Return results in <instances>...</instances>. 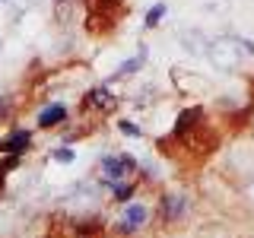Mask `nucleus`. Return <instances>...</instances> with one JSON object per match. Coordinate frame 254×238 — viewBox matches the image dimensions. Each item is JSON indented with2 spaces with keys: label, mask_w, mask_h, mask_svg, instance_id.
<instances>
[{
  "label": "nucleus",
  "mask_w": 254,
  "mask_h": 238,
  "mask_svg": "<svg viewBox=\"0 0 254 238\" xmlns=\"http://www.w3.org/2000/svg\"><path fill=\"white\" fill-rule=\"evenodd\" d=\"M245 197L254 203V181H248V184H245Z\"/></svg>",
  "instance_id": "12"
},
{
  "label": "nucleus",
  "mask_w": 254,
  "mask_h": 238,
  "mask_svg": "<svg viewBox=\"0 0 254 238\" xmlns=\"http://www.w3.org/2000/svg\"><path fill=\"white\" fill-rule=\"evenodd\" d=\"M102 105H111V95L105 89H95L83 99V108H102Z\"/></svg>",
  "instance_id": "7"
},
{
  "label": "nucleus",
  "mask_w": 254,
  "mask_h": 238,
  "mask_svg": "<svg viewBox=\"0 0 254 238\" xmlns=\"http://www.w3.org/2000/svg\"><path fill=\"white\" fill-rule=\"evenodd\" d=\"M133 172H137V159H130V156H105L102 159V178L108 181V187L133 181Z\"/></svg>",
  "instance_id": "3"
},
{
  "label": "nucleus",
  "mask_w": 254,
  "mask_h": 238,
  "mask_svg": "<svg viewBox=\"0 0 254 238\" xmlns=\"http://www.w3.org/2000/svg\"><path fill=\"white\" fill-rule=\"evenodd\" d=\"M54 159L58 162H73V149H54Z\"/></svg>",
  "instance_id": "10"
},
{
  "label": "nucleus",
  "mask_w": 254,
  "mask_h": 238,
  "mask_svg": "<svg viewBox=\"0 0 254 238\" xmlns=\"http://www.w3.org/2000/svg\"><path fill=\"white\" fill-rule=\"evenodd\" d=\"M165 16V3H159V6H153L149 10V19H146V26H159V19Z\"/></svg>",
  "instance_id": "9"
},
{
  "label": "nucleus",
  "mask_w": 254,
  "mask_h": 238,
  "mask_svg": "<svg viewBox=\"0 0 254 238\" xmlns=\"http://www.w3.org/2000/svg\"><path fill=\"white\" fill-rule=\"evenodd\" d=\"M206 58L216 70L222 73H232L238 70V63H242V42H235V38H216L210 48H206Z\"/></svg>",
  "instance_id": "1"
},
{
  "label": "nucleus",
  "mask_w": 254,
  "mask_h": 238,
  "mask_svg": "<svg viewBox=\"0 0 254 238\" xmlns=\"http://www.w3.org/2000/svg\"><path fill=\"white\" fill-rule=\"evenodd\" d=\"M121 130L127 133V137H140V127H137V124H127V121H121Z\"/></svg>",
  "instance_id": "11"
},
{
  "label": "nucleus",
  "mask_w": 254,
  "mask_h": 238,
  "mask_svg": "<svg viewBox=\"0 0 254 238\" xmlns=\"http://www.w3.org/2000/svg\"><path fill=\"white\" fill-rule=\"evenodd\" d=\"M185 45H188V51L200 54L203 51V35H200V32H185Z\"/></svg>",
  "instance_id": "8"
},
{
  "label": "nucleus",
  "mask_w": 254,
  "mask_h": 238,
  "mask_svg": "<svg viewBox=\"0 0 254 238\" xmlns=\"http://www.w3.org/2000/svg\"><path fill=\"white\" fill-rule=\"evenodd\" d=\"M133 190H137V184H133V181H124V184H115V187H111V194H115L118 203H130L133 200Z\"/></svg>",
  "instance_id": "6"
},
{
  "label": "nucleus",
  "mask_w": 254,
  "mask_h": 238,
  "mask_svg": "<svg viewBox=\"0 0 254 238\" xmlns=\"http://www.w3.org/2000/svg\"><path fill=\"white\" fill-rule=\"evenodd\" d=\"M188 210H190V200H188L185 194H165L162 203H159V213H162V219L169 222V226L181 222V219L188 216Z\"/></svg>",
  "instance_id": "4"
},
{
  "label": "nucleus",
  "mask_w": 254,
  "mask_h": 238,
  "mask_svg": "<svg viewBox=\"0 0 254 238\" xmlns=\"http://www.w3.org/2000/svg\"><path fill=\"white\" fill-rule=\"evenodd\" d=\"M64 118H67V108H64V105H48L42 115H38V124H42V127H54V124H64Z\"/></svg>",
  "instance_id": "5"
},
{
  "label": "nucleus",
  "mask_w": 254,
  "mask_h": 238,
  "mask_svg": "<svg viewBox=\"0 0 254 238\" xmlns=\"http://www.w3.org/2000/svg\"><path fill=\"white\" fill-rule=\"evenodd\" d=\"M0 51H3V38H0Z\"/></svg>",
  "instance_id": "13"
},
{
  "label": "nucleus",
  "mask_w": 254,
  "mask_h": 238,
  "mask_svg": "<svg viewBox=\"0 0 254 238\" xmlns=\"http://www.w3.org/2000/svg\"><path fill=\"white\" fill-rule=\"evenodd\" d=\"M149 216H153V210L143 200H130V203H124L121 216L115 219V232L118 235H137L149 226Z\"/></svg>",
  "instance_id": "2"
}]
</instances>
